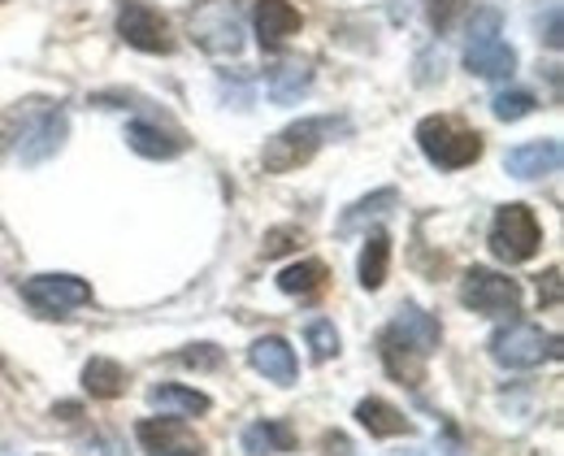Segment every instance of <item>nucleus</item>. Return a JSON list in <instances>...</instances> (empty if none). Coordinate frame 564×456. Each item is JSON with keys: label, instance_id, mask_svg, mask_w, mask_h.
<instances>
[{"label": "nucleus", "instance_id": "f257e3e1", "mask_svg": "<svg viewBox=\"0 0 564 456\" xmlns=\"http://www.w3.org/2000/svg\"><path fill=\"white\" fill-rule=\"evenodd\" d=\"M339 131H348L344 118H304V122H291L274 140H265L261 165H265L270 174L300 170V165H308V161L317 156V149H322L330 135H339Z\"/></svg>", "mask_w": 564, "mask_h": 456}, {"label": "nucleus", "instance_id": "f03ea898", "mask_svg": "<svg viewBox=\"0 0 564 456\" xmlns=\"http://www.w3.org/2000/svg\"><path fill=\"white\" fill-rule=\"evenodd\" d=\"M417 144L438 170H465L482 156V135L452 118H425L417 127Z\"/></svg>", "mask_w": 564, "mask_h": 456}, {"label": "nucleus", "instance_id": "7ed1b4c3", "mask_svg": "<svg viewBox=\"0 0 564 456\" xmlns=\"http://www.w3.org/2000/svg\"><path fill=\"white\" fill-rule=\"evenodd\" d=\"M491 357L499 366H508V370H534L547 357H561V339L556 335H543V326L512 322L508 330H495Z\"/></svg>", "mask_w": 564, "mask_h": 456}, {"label": "nucleus", "instance_id": "20e7f679", "mask_svg": "<svg viewBox=\"0 0 564 456\" xmlns=\"http://www.w3.org/2000/svg\"><path fill=\"white\" fill-rule=\"evenodd\" d=\"M543 243V230H539V218L525 209V205H503L491 222V252L503 261V265H521L539 252Z\"/></svg>", "mask_w": 564, "mask_h": 456}, {"label": "nucleus", "instance_id": "39448f33", "mask_svg": "<svg viewBox=\"0 0 564 456\" xmlns=\"http://www.w3.org/2000/svg\"><path fill=\"white\" fill-rule=\"evenodd\" d=\"M22 301L31 304L40 317H70L74 308L91 301V287L74 274H40L22 283Z\"/></svg>", "mask_w": 564, "mask_h": 456}, {"label": "nucleus", "instance_id": "423d86ee", "mask_svg": "<svg viewBox=\"0 0 564 456\" xmlns=\"http://www.w3.org/2000/svg\"><path fill=\"white\" fill-rule=\"evenodd\" d=\"M192 35L196 44L213 53V57H235L243 48V26H239V13L230 0H209L196 9L192 18Z\"/></svg>", "mask_w": 564, "mask_h": 456}, {"label": "nucleus", "instance_id": "0eeeda50", "mask_svg": "<svg viewBox=\"0 0 564 456\" xmlns=\"http://www.w3.org/2000/svg\"><path fill=\"white\" fill-rule=\"evenodd\" d=\"M460 301L469 304L474 313H487V317H508L517 313L521 304V287L495 270H469L465 283H460Z\"/></svg>", "mask_w": 564, "mask_h": 456}, {"label": "nucleus", "instance_id": "6e6552de", "mask_svg": "<svg viewBox=\"0 0 564 456\" xmlns=\"http://www.w3.org/2000/svg\"><path fill=\"white\" fill-rule=\"evenodd\" d=\"M118 35H122L131 48H140V53H170V48H174L170 22H165L152 4H143V0H131V4L118 13Z\"/></svg>", "mask_w": 564, "mask_h": 456}, {"label": "nucleus", "instance_id": "1a4fd4ad", "mask_svg": "<svg viewBox=\"0 0 564 456\" xmlns=\"http://www.w3.org/2000/svg\"><path fill=\"white\" fill-rule=\"evenodd\" d=\"M140 444L148 456H205V444L192 435L187 422H178L174 413L140 422Z\"/></svg>", "mask_w": 564, "mask_h": 456}, {"label": "nucleus", "instance_id": "9d476101", "mask_svg": "<svg viewBox=\"0 0 564 456\" xmlns=\"http://www.w3.org/2000/svg\"><path fill=\"white\" fill-rule=\"evenodd\" d=\"M66 131H70V118H66V109H48L26 135H22V144H18V161L22 165H44L53 152L66 144Z\"/></svg>", "mask_w": 564, "mask_h": 456}, {"label": "nucleus", "instance_id": "9b49d317", "mask_svg": "<svg viewBox=\"0 0 564 456\" xmlns=\"http://www.w3.org/2000/svg\"><path fill=\"white\" fill-rule=\"evenodd\" d=\"M561 144L556 140H534V144H521V149H508L503 156V170L521 183H534V178H547L561 170Z\"/></svg>", "mask_w": 564, "mask_h": 456}, {"label": "nucleus", "instance_id": "f8f14e48", "mask_svg": "<svg viewBox=\"0 0 564 456\" xmlns=\"http://www.w3.org/2000/svg\"><path fill=\"white\" fill-rule=\"evenodd\" d=\"M248 361H252V370H257V374H265V379L279 382V387H291V382H295V374H300L291 344H286V339H279V335L257 339V344H252V352H248Z\"/></svg>", "mask_w": 564, "mask_h": 456}, {"label": "nucleus", "instance_id": "ddd939ff", "mask_svg": "<svg viewBox=\"0 0 564 456\" xmlns=\"http://www.w3.org/2000/svg\"><path fill=\"white\" fill-rule=\"evenodd\" d=\"M382 361H387L391 379L409 382V387H417L422 374H425V352H417L409 339H400L391 326L382 330Z\"/></svg>", "mask_w": 564, "mask_h": 456}, {"label": "nucleus", "instance_id": "4468645a", "mask_svg": "<svg viewBox=\"0 0 564 456\" xmlns=\"http://www.w3.org/2000/svg\"><path fill=\"white\" fill-rule=\"evenodd\" d=\"M465 66L482 78H512L517 70V53L503 44V40H474L469 53H465Z\"/></svg>", "mask_w": 564, "mask_h": 456}, {"label": "nucleus", "instance_id": "2eb2a0df", "mask_svg": "<svg viewBox=\"0 0 564 456\" xmlns=\"http://www.w3.org/2000/svg\"><path fill=\"white\" fill-rule=\"evenodd\" d=\"M300 31V9L286 0H261L257 4V35L265 48H279L286 35Z\"/></svg>", "mask_w": 564, "mask_h": 456}, {"label": "nucleus", "instance_id": "dca6fc26", "mask_svg": "<svg viewBox=\"0 0 564 456\" xmlns=\"http://www.w3.org/2000/svg\"><path fill=\"white\" fill-rule=\"evenodd\" d=\"M391 330L400 335V339H409L417 352H434L438 348V339H443V330H438V322L430 317V313H422L417 304H404L400 313H395V322H391Z\"/></svg>", "mask_w": 564, "mask_h": 456}, {"label": "nucleus", "instance_id": "f3484780", "mask_svg": "<svg viewBox=\"0 0 564 456\" xmlns=\"http://www.w3.org/2000/svg\"><path fill=\"white\" fill-rule=\"evenodd\" d=\"M356 422H360L369 435H378V439H391V435H409V431H413V422H409L395 404H387V400H360V404H356Z\"/></svg>", "mask_w": 564, "mask_h": 456}, {"label": "nucleus", "instance_id": "a211bd4d", "mask_svg": "<svg viewBox=\"0 0 564 456\" xmlns=\"http://www.w3.org/2000/svg\"><path fill=\"white\" fill-rule=\"evenodd\" d=\"M295 448V431L286 422H257L243 431V453L248 456H279Z\"/></svg>", "mask_w": 564, "mask_h": 456}, {"label": "nucleus", "instance_id": "6ab92c4d", "mask_svg": "<svg viewBox=\"0 0 564 456\" xmlns=\"http://www.w3.org/2000/svg\"><path fill=\"white\" fill-rule=\"evenodd\" d=\"M127 144L140 152V156H152V161H170V156L183 152V140H178V135H170V131H161V127H152V122H131V127H127Z\"/></svg>", "mask_w": 564, "mask_h": 456}, {"label": "nucleus", "instance_id": "aec40b11", "mask_svg": "<svg viewBox=\"0 0 564 456\" xmlns=\"http://www.w3.org/2000/svg\"><path fill=\"white\" fill-rule=\"evenodd\" d=\"M161 413H174V417H196V413H209V395L205 391H192V387H174V382H161L152 387L148 395Z\"/></svg>", "mask_w": 564, "mask_h": 456}, {"label": "nucleus", "instance_id": "412c9836", "mask_svg": "<svg viewBox=\"0 0 564 456\" xmlns=\"http://www.w3.org/2000/svg\"><path fill=\"white\" fill-rule=\"evenodd\" d=\"M83 387H87L96 400H113V395L127 391V370H122L118 361H109V357H91V361L83 366Z\"/></svg>", "mask_w": 564, "mask_h": 456}, {"label": "nucleus", "instance_id": "4be33fe9", "mask_svg": "<svg viewBox=\"0 0 564 456\" xmlns=\"http://www.w3.org/2000/svg\"><path fill=\"white\" fill-rule=\"evenodd\" d=\"M387 265H391V239L378 230L365 239V252H360V287L378 292L387 283Z\"/></svg>", "mask_w": 564, "mask_h": 456}, {"label": "nucleus", "instance_id": "5701e85b", "mask_svg": "<svg viewBox=\"0 0 564 456\" xmlns=\"http://www.w3.org/2000/svg\"><path fill=\"white\" fill-rule=\"evenodd\" d=\"M395 200H400V196H395V187H382V192L365 196L360 205H352V209L344 214V222H339V230H344V235H352V230H360L365 222H369V218H387V214L395 209Z\"/></svg>", "mask_w": 564, "mask_h": 456}, {"label": "nucleus", "instance_id": "b1692460", "mask_svg": "<svg viewBox=\"0 0 564 456\" xmlns=\"http://www.w3.org/2000/svg\"><path fill=\"white\" fill-rule=\"evenodd\" d=\"M322 283H326V265L322 261H300V265H286L279 274V287L286 296H313Z\"/></svg>", "mask_w": 564, "mask_h": 456}, {"label": "nucleus", "instance_id": "393cba45", "mask_svg": "<svg viewBox=\"0 0 564 456\" xmlns=\"http://www.w3.org/2000/svg\"><path fill=\"white\" fill-rule=\"evenodd\" d=\"M308 83H313V70L300 66V62H291V66L274 70V78H270V96H274L279 105H291V100H300V96L308 91Z\"/></svg>", "mask_w": 564, "mask_h": 456}, {"label": "nucleus", "instance_id": "a878e982", "mask_svg": "<svg viewBox=\"0 0 564 456\" xmlns=\"http://www.w3.org/2000/svg\"><path fill=\"white\" fill-rule=\"evenodd\" d=\"M539 109V100L530 96V91H499L491 100V113L499 122H521V118H530Z\"/></svg>", "mask_w": 564, "mask_h": 456}, {"label": "nucleus", "instance_id": "bb28decb", "mask_svg": "<svg viewBox=\"0 0 564 456\" xmlns=\"http://www.w3.org/2000/svg\"><path fill=\"white\" fill-rule=\"evenodd\" d=\"M308 348H313L317 361L339 357V330H335V322H308Z\"/></svg>", "mask_w": 564, "mask_h": 456}, {"label": "nucleus", "instance_id": "cd10ccee", "mask_svg": "<svg viewBox=\"0 0 564 456\" xmlns=\"http://www.w3.org/2000/svg\"><path fill=\"white\" fill-rule=\"evenodd\" d=\"M499 26H503L499 9H482V13L469 22V44H474V40H491V35H499Z\"/></svg>", "mask_w": 564, "mask_h": 456}, {"label": "nucleus", "instance_id": "c85d7f7f", "mask_svg": "<svg viewBox=\"0 0 564 456\" xmlns=\"http://www.w3.org/2000/svg\"><path fill=\"white\" fill-rule=\"evenodd\" d=\"M456 9H460V0H425V13H430V22H434L438 31H447V26H452Z\"/></svg>", "mask_w": 564, "mask_h": 456}, {"label": "nucleus", "instance_id": "c756f323", "mask_svg": "<svg viewBox=\"0 0 564 456\" xmlns=\"http://www.w3.org/2000/svg\"><path fill=\"white\" fill-rule=\"evenodd\" d=\"M178 361H183V366H200V370H213V366H221V352H217L213 344H200V348H192V352H183Z\"/></svg>", "mask_w": 564, "mask_h": 456}, {"label": "nucleus", "instance_id": "7c9ffc66", "mask_svg": "<svg viewBox=\"0 0 564 456\" xmlns=\"http://www.w3.org/2000/svg\"><path fill=\"white\" fill-rule=\"evenodd\" d=\"M295 239H300V230H291V227H286V230H270V235H265V257H279V252H286Z\"/></svg>", "mask_w": 564, "mask_h": 456}, {"label": "nucleus", "instance_id": "2f4dec72", "mask_svg": "<svg viewBox=\"0 0 564 456\" xmlns=\"http://www.w3.org/2000/svg\"><path fill=\"white\" fill-rule=\"evenodd\" d=\"M547 44L561 48V9L556 4H552V22H547Z\"/></svg>", "mask_w": 564, "mask_h": 456}]
</instances>
